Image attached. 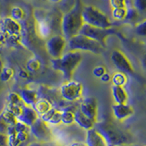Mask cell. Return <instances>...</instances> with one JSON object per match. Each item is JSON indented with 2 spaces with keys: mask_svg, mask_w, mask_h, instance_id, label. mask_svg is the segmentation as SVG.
<instances>
[{
  "mask_svg": "<svg viewBox=\"0 0 146 146\" xmlns=\"http://www.w3.org/2000/svg\"><path fill=\"white\" fill-rule=\"evenodd\" d=\"M81 0H76L74 6L62 15L61 17V33L67 40L80 33L81 27L83 26L82 18Z\"/></svg>",
  "mask_w": 146,
  "mask_h": 146,
  "instance_id": "1",
  "label": "cell"
},
{
  "mask_svg": "<svg viewBox=\"0 0 146 146\" xmlns=\"http://www.w3.org/2000/svg\"><path fill=\"white\" fill-rule=\"evenodd\" d=\"M81 61L82 55L80 51L68 50L60 58H52L51 65L55 70L60 71L62 73L66 80H70L72 79L73 73Z\"/></svg>",
  "mask_w": 146,
  "mask_h": 146,
  "instance_id": "2",
  "label": "cell"
},
{
  "mask_svg": "<svg viewBox=\"0 0 146 146\" xmlns=\"http://www.w3.org/2000/svg\"><path fill=\"white\" fill-rule=\"evenodd\" d=\"M95 126L96 129L102 132L110 146L131 143V135L111 121H104L98 123L97 125L95 124Z\"/></svg>",
  "mask_w": 146,
  "mask_h": 146,
  "instance_id": "3",
  "label": "cell"
},
{
  "mask_svg": "<svg viewBox=\"0 0 146 146\" xmlns=\"http://www.w3.org/2000/svg\"><path fill=\"white\" fill-rule=\"evenodd\" d=\"M67 46L68 47V49L73 51H89L94 54H100L105 49V48H103L97 41L81 34H78L68 39Z\"/></svg>",
  "mask_w": 146,
  "mask_h": 146,
  "instance_id": "4",
  "label": "cell"
},
{
  "mask_svg": "<svg viewBox=\"0 0 146 146\" xmlns=\"http://www.w3.org/2000/svg\"><path fill=\"white\" fill-rule=\"evenodd\" d=\"M82 18L85 24L93 27H102V29H110L112 27V23L106 14H104L99 8L93 6L83 7Z\"/></svg>",
  "mask_w": 146,
  "mask_h": 146,
  "instance_id": "5",
  "label": "cell"
},
{
  "mask_svg": "<svg viewBox=\"0 0 146 146\" xmlns=\"http://www.w3.org/2000/svg\"><path fill=\"white\" fill-rule=\"evenodd\" d=\"M115 29H111V27H110V29H102V27H93L84 23L83 26L81 27L79 34L88 36V38L97 41L103 48H106V41L108 36L115 34Z\"/></svg>",
  "mask_w": 146,
  "mask_h": 146,
  "instance_id": "6",
  "label": "cell"
},
{
  "mask_svg": "<svg viewBox=\"0 0 146 146\" xmlns=\"http://www.w3.org/2000/svg\"><path fill=\"white\" fill-rule=\"evenodd\" d=\"M46 50L52 58H58L65 53L67 39L62 34L50 36L46 40Z\"/></svg>",
  "mask_w": 146,
  "mask_h": 146,
  "instance_id": "7",
  "label": "cell"
},
{
  "mask_svg": "<svg viewBox=\"0 0 146 146\" xmlns=\"http://www.w3.org/2000/svg\"><path fill=\"white\" fill-rule=\"evenodd\" d=\"M29 131L32 136L38 141L49 143L52 140V131L48 123L38 117L32 125L29 126Z\"/></svg>",
  "mask_w": 146,
  "mask_h": 146,
  "instance_id": "8",
  "label": "cell"
},
{
  "mask_svg": "<svg viewBox=\"0 0 146 146\" xmlns=\"http://www.w3.org/2000/svg\"><path fill=\"white\" fill-rule=\"evenodd\" d=\"M82 91H83V85L81 82L77 80H67L60 87L61 97L68 102H75L80 99Z\"/></svg>",
  "mask_w": 146,
  "mask_h": 146,
  "instance_id": "9",
  "label": "cell"
},
{
  "mask_svg": "<svg viewBox=\"0 0 146 146\" xmlns=\"http://www.w3.org/2000/svg\"><path fill=\"white\" fill-rule=\"evenodd\" d=\"M111 59L114 66L120 71L125 73V74H133L134 73L133 67H132L129 58L120 50H113L111 55Z\"/></svg>",
  "mask_w": 146,
  "mask_h": 146,
  "instance_id": "10",
  "label": "cell"
},
{
  "mask_svg": "<svg viewBox=\"0 0 146 146\" xmlns=\"http://www.w3.org/2000/svg\"><path fill=\"white\" fill-rule=\"evenodd\" d=\"M0 29L3 33L8 36L9 38H17L21 33L22 26L18 21L15 20L11 17H8L0 19Z\"/></svg>",
  "mask_w": 146,
  "mask_h": 146,
  "instance_id": "11",
  "label": "cell"
},
{
  "mask_svg": "<svg viewBox=\"0 0 146 146\" xmlns=\"http://www.w3.org/2000/svg\"><path fill=\"white\" fill-rule=\"evenodd\" d=\"M7 146H27L30 143V131H18L15 132L8 131L7 132Z\"/></svg>",
  "mask_w": 146,
  "mask_h": 146,
  "instance_id": "12",
  "label": "cell"
},
{
  "mask_svg": "<svg viewBox=\"0 0 146 146\" xmlns=\"http://www.w3.org/2000/svg\"><path fill=\"white\" fill-rule=\"evenodd\" d=\"M80 111L90 120L97 121L98 115V102L97 100L93 97H88L84 99L80 104Z\"/></svg>",
  "mask_w": 146,
  "mask_h": 146,
  "instance_id": "13",
  "label": "cell"
},
{
  "mask_svg": "<svg viewBox=\"0 0 146 146\" xmlns=\"http://www.w3.org/2000/svg\"><path fill=\"white\" fill-rule=\"evenodd\" d=\"M85 144L87 146H110L102 132L95 127L87 131Z\"/></svg>",
  "mask_w": 146,
  "mask_h": 146,
  "instance_id": "14",
  "label": "cell"
},
{
  "mask_svg": "<svg viewBox=\"0 0 146 146\" xmlns=\"http://www.w3.org/2000/svg\"><path fill=\"white\" fill-rule=\"evenodd\" d=\"M111 110H112L113 116L115 117L116 120L121 121L131 117L134 112L132 107L127 103H123V104L115 103L112 105Z\"/></svg>",
  "mask_w": 146,
  "mask_h": 146,
  "instance_id": "15",
  "label": "cell"
},
{
  "mask_svg": "<svg viewBox=\"0 0 146 146\" xmlns=\"http://www.w3.org/2000/svg\"><path fill=\"white\" fill-rule=\"evenodd\" d=\"M38 118V115L36 114V111L32 106L29 105H24L21 109L20 114L17 117L18 121L25 123L26 125L30 126L34 123V121Z\"/></svg>",
  "mask_w": 146,
  "mask_h": 146,
  "instance_id": "16",
  "label": "cell"
},
{
  "mask_svg": "<svg viewBox=\"0 0 146 146\" xmlns=\"http://www.w3.org/2000/svg\"><path fill=\"white\" fill-rule=\"evenodd\" d=\"M74 122H76L78 125L87 131L92 129L93 127H95L96 124V121L90 120V118L84 115L79 109L74 111Z\"/></svg>",
  "mask_w": 146,
  "mask_h": 146,
  "instance_id": "17",
  "label": "cell"
},
{
  "mask_svg": "<svg viewBox=\"0 0 146 146\" xmlns=\"http://www.w3.org/2000/svg\"><path fill=\"white\" fill-rule=\"evenodd\" d=\"M40 118L48 125H58L61 123V111L55 108H52L44 115L40 116Z\"/></svg>",
  "mask_w": 146,
  "mask_h": 146,
  "instance_id": "18",
  "label": "cell"
},
{
  "mask_svg": "<svg viewBox=\"0 0 146 146\" xmlns=\"http://www.w3.org/2000/svg\"><path fill=\"white\" fill-rule=\"evenodd\" d=\"M20 97L26 105L29 106H33L34 103L38 100V94L36 92V90H32V89H23L20 91Z\"/></svg>",
  "mask_w": 146,
  "mask_h": 146,
  "instance_id": "19",
  "label": "cell"
},
{
  "mask_svg": "<svg viewBox=\"0 0 146 146\" xmlns=\"http://www.w3.org/2000/svg\"><path fill=\"white\" fill-rule=\"evenodd\" d=\"M111 92H112V97H113V100H114V102H115V103H117V104L127 103L128 94H127L126 90L124 89V87L112 85Z\"/></svg>",
  "mask_w": 146,
  "mask_h": 146,
  "instance_id": "20",
  "label": "cell"
},
{
  "mask_svg": "<svg viewBox=\"0 0 146 146\" xmlns=\"http://www.w3.org/2000/svg\"><path fill=\"white\" fill-rule=\"evenodd\" d=\"M32 107L36 111L38 117L44 115L45 113H47L53 108L51 102L47 99H38V100L34 103Z\"/></svg>",
  "mask_w": 146,
  "mask_h": 146,
  "instance_id": "21",
  "label": "cell"
},
{
  "mask_svg": "<svg viewBox=\"0 0 146 146\" xmlns=\"http://www.w3.org/2000/svg\"><path fill=\"white\" fill-rule=\"evenodd\" d=\"M25 103L20 97L19 93L17 92H9L7 96V106H24Z\"/></svg>",
  "mask_w": 146,
  "mask_h": 146,
  "instance_id": "22",
  "label": "cell"
},
{
  "mask_svg": "<svg viewBox=\"0 0 146 146\" xmlns=\"http://www.w3.org/2000/svg\"><path fill=\"white\" fill-rule=\"evenodd\" d=\"M111 80L113 85L124 87L127 83L128 79H127V75L125 73H123L121 71H118L116 73H114L112 77H111Z\"/></svg>",
  "mask_w": 146,
  "mask_h": 146,
  "instance_id": "23",
  "label": "cell"
},
{
  "mask_svg": "<svg viewBox=\"0 0 146 146\" xmlns=\"http://www.w3.org/2000/svg\"><path fill=\"white\" fill-rule=\"evenodd\" d=\"M14 74H15V71L12 68L10 67H2L1 71H0V81L1 82H7L10 80Z\"/></svg>",
  "mask_w": 146,
  "mask_h": 146,
  "instance_id": "24",
  "label": "cell"
},
{
  "mask_svg": "<svg viewBox=\"0 0 146 146\" xmlns=\"http://www.w3.org/2000/svg\"><path fill=\"white\" fill-rule=\"evenodd\" d=\"M74 122V111L66 109L61 111V123L65 125H70Z\"/></svg>",
  "mask_w": 146,
  "mask_h": 146,
  "instance_id": "25",
  "label": "cell"
},
{
  "mask_svg": "<svg viewBox=\"0 0 146 146\" xmlns=\"http://www.w3.org/2000/svg\"><path fill=\"white\" fill-rule=\"evenodd\" d=\"M1 115L4 119L5 122L8 125V127H11L17 121V116L15 114H13L10 111H8L7 109H5L4 111L1 112Z\"/></svg>",
  "mask_w": 146,
  "mask_h": 146,
  "instance_id": "26",
  "label": "cell"
},
{
  "mask_svg": "<svg viewBox=\"0 0 146 146\" xmlns=\"http://www.w3.org/2000/svg\"><path fill=\"white\" fill-rule=\"evenodd\" d=\"M12 18H14L17 21H19L20 19H23L25 17V12L21 7H15L11 9V16Z\"/></svg>",
  "mask_w": 146,
  "mask_h": 146,
  "instance_id": "27",
  "label": "cell"
},
{
  "mask_svg": "<svg viewBox=\"0 0 146 146\" xmlns=\"http://www.w3.org/2000/svg\"><path fill=\"white\" fill-rule=\"evenodd\" d=\"M128 7L124 8H118V9H112V16L117 20H124L126 14H127Z\"/></svg>",
  "mask_w": 146,
  "mask_h": 146,
  "instance_id": "28",
  "label": "cell"
},
{
  "mask_svg": "<svg viewBox=\"0 0 146 146\" xmlns=\"http://www.w3.org/2000/svg\"><path fill=\"white\" fill-rule=\"evenodd\" d=\"M139 14L140 13L138 11H136L134 8H128L124 20L130 21V22H134V21H136L137 19H138Z\"/></svg>",
  "mask_w": 146,
  "mask_h": 146,
  "instance_id": "29",
  "label": "cell"
},
{
  "mask_svg": "<svg viewBox=\"0 0 146 146\" xmlns=\"http://www.w3.org/2000/svg\"><path fill=\"white\" fill-rule=\"evenodd\" d=\"M134 9L139 13H143L146 10V0H133Z\"/></svg>",
  "mask_w": 146,
  "mask_h": 146,
  "instance_id": "30",
  "label": "cell"
},
{
  "mask_svg": "<svg viewBox=\"0 0 146 146\" xmlns=\"http://www.w3.org/2000/svg\"><path fill=\"white\" fill-rule=\"evenodd\" d=\"M112 9L127 7V0H110Z\"/></svg>",
  "mask_w": 146,
  "mask_h": 146,
  "instance_id": "31",
  "label": "cell"
},
{
  "mask_svg": "<svg viewBox=\"0 0 146 146\" xmlns=\"http://www.w3.org/2000/svg\"><path fill=\"white\" fill-rule=\"evenodd\" d=\"M145 25H146L145 20L139 22L138 24L136 25L135 30L137 32V34H139L140 36H145V34H146V27H145Z\"/></svg>",
  "mask_w": 146,
  "mask_h": 146,
  "instance_id": "32",
  "label": "cell"
},
{
  "mask_svg": "<svg viewBox=\"0 0 146 146\" xmlns=\"http://www.w3.org/2000/svg\"><path fill=\"white\" fill-rule=\"evenodd\" d=\"M107 71H106V68L103 66H97L96 68H94L93 70V75L96 76L97 78H100L103 74H105Z\"/></svg>",
  "mask_w": 146,
  "mask_h": 146,
  "instance_id": "33",
  "label": "cell"
},
{
  "mask_svg": "<svg viewBox=\"0 0 146 146\" xmlns=\"http://www.w3.org/2000/svg\"><path fill=\"white\" fill-rule=\"evenodd\" d=\"M8 129H9V127L8 125L7 124L6 122H5L4 121V119L1 115V113H0V132L3 134H7V131H8Z\"/></svg>",
  "mask_w": 146,
  "mask_h": 146,
  "instance_id": "34",
  "label": "cell"
},
{
  "mask_svg": "<svg viewBox=\"0 0 146 146\" xmlns=\"http://www.w3.org/2000/svg\"><path fill=\"white\" fill-rule=\"evenodd\" d=\"M39 62L34 60V61H30L27 64V68L30 70V71H36L39 68Z\"/></svg>",
  "mask_w": 146,
  "mask_h": 146,
  "instance_id": "35",
  "label": "cell"
},
{
  "mask_svg": "<svg viewBox=\"0 0 146 146\" xmlns=\"http://www.w3.org/2000/svg\"><path fill=\"white\" fill-rule=\"evenodd\" d=\"M27 146H50L49 143H43V141H32V143H29V144Z\"/></svg>",
  "mask_w": 146,
  "mask_h": 146,
  "instance_id": "36",
  "label": "cell"
},
{
  "mask_svg": "<svg viewBox=\"0 0 146 146\" xmlns=\"http://www.w3.org/2000/svg\"><path fill=\"white\" fill-rule=\"evenodd\" d=\"M7 136L0 132V146H7Z\"/></svg>",
  "mask_w": 146,
  "mask_h": 146,
  "instance_id": "37",
  "label": "cell"
},
{
  "mask_svg": "<svg viewBox=\"0 0 146 146\" xmlns=\"http://www.w3.org/2000/svg\"><path fill=\"white\" fill-rule=\"evenodd\" d=\"M100 79L102 80V81H103V82H108V81L111 80V76H110L108 73L106 72L105 74H103L102 77H100Z\"/></svg>",
  "mask_w": 146,
  "mask_h": 146,
  "instance_id": "38",
  "label": "cell"
},
{
  "mask_svg": "<svg viewBox=\"0 0 146 146\" xmlns=\"http://www.w3.org/2000/svg\"><path fill=\"white\" fill-rule=\"evenodd\" d=\"M70 146H87V145L85 143H80V141H74V143H70Z\"/></svg>",
  "mask_w": 146,
  "mask_h": 146,
  "instance_id": "39",
  "label": "cell"
},
{
  "mask_svg": "<svg viewBox=\"0 0 146 146\" xmlns=\"http://www.w3.org/2000/svg\"><path fill=\"white\" fill-rule=\"evenodd\" d=\"M116 146H139V145H137V144H134V143H123V144H119V145H116Z\"/></svg>",
  "mask_w": 146,
  "mask_h": 146,
  "instance_id": "40",
  "label": "cell"
},
{
  "mask_svg": "<svg viewBox=\"0 0 146 146\" xmlns=\"http://www.w3.org/2000/svg\"><path fill=\"white\" fill-rule=\"evenodd\" d=\"M48 1L51 3H54V4H59L62 2V0H48Z\"/></svg>",
  "mask_w": 146,
  "mask_h": 146,
  "instance_id": "41",
  "label": "cell"
},
{
  "mask_svg": "<svg viewBox=\"0 0 146 146\" xmlns=\"http://www.w3.org/2000/svg\"><path fill=\"white\" fill-rule=\"evenodd\" d=\"M1 68H2V64H1V61H0V71H1ZM1 82V81H0Z\"/></svg>",
  "mask_w": 146,
  "mask_h": 146,
  "instance_id": "42",
  "label": "cell"
},
{
  "mask_svg": "<svg viewBox=\"0 0 146 146\" xmlns=\"http://www.w3.org/2000/svg\"><path fill=\"white\" fill-rule=\"evenodd\" d=\"M0 19H1V17H0Z\"/></svg>",
  "mask_w": 146,
  "mask_h": 146,
  "instance_id": "43",
  "label": "cell"
}]
</instances>
